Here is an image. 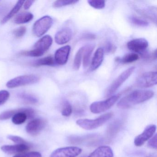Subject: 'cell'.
<instances>
[{
	"label": "cell",
	"instance_id": "20",
	"mask_svg": "<svg viewBox=\"0 0 157 157\" xmlns=\"http://www.w3.org/2000/svg\"><path fill=\"white\" fill-rule=\"evenodd\" d=\"M24 2L25 1H18L16 3V5L13 8L12 10L10 11V12L4 18H3L2 21H1V23L2 24L6 23L7 21L10 20L13 17L21 10V8L23 5Z\"/></svg>",
	"mask_w": 157,
	"mask_h": 157
},
{
	"label": "cell",
	"instance_id": "31",
	"mask_svg": "<svg viewBox=\"0 0 157 157\" xmlns=\"http://www.w3.org/2000/svg\"><path fill=\"white\" fill-rule=\"evenodd\" d=\"M13 157H42L41 153L37 151L23 152L15 155Z\"/></svg>",
	"mask_w": 157,
	"mask_h": 157
},
{
	"label": "cell",
	"instance_id": "28",
	"mask_svg": "<svg viewBox=\"0 0 157 157\" xmlns=\"http://www.w3.org/2000/svg\"><path fill=\"white\" fill-rule=\"evenodd\" d=\"M72 113V107L68 101L64 102L61 109V114L63 116L69 117Z\"/></svg>",
	"mask_w": 157,
	"mask_h": 157
},
{
	"label": "cell",
	"instance_id": "23",
	"mask_svg": "<svg viewBox=\"0 0 157 157\" xmlns=\"http://www.w3.org/2000/svg\"><path fill=\"white\" fill-rule=\"evenodd\" d=\"M139 58L138 55L135 53H129L125 55L122 58L116 59L117 61L121 62L123 64L132 63L136 61Z\"/></svg>",
	"mask_w": 157,
	"mask_h": 157
},
{
	"label": "cell",
	"instance_id": "22",
	"mask_svg": "<svg viewBox=\"0 0 157 157\" xmlns=\"http://www.w3.org/2000/svg\"><path fill=\"white\" fill-rule=\"evenodd\" d=\"M56 62L53 57L49 56L36 60L33 63V65L35 67H40L42 66H54Z\"/></svg>",
	"mask_w": 157,
	"mask_h": 157
},
{
	"label": "cell",
	"instance_id": "19",
	"mask_svg": "<svg viewBox=\"0 0 157 157\" xmlns=\"http://www.w3.org/2000/svg\"><path fill=\"white\" fill-rule=\"evenodd\" d=\"M33 18V15L30 13H22L17 15L14 20V22L17 24H23L31 21Z\"/></svg>",
	"mask_w": 157,
	"mask_h": 157
},
{
	"label": "cell",
	"instance_id": "18",
	"mask_svg": "<svg viewBox=\"0 0 157 157\" xmlns=\"http://www.w3.org/2000/svg\"><path fill=\"white\" fill-rule=\"evenodd\" d=\"M123 125V121L121 120H116L111 123L106 130V135L108 139L114 137L120 131Z\"/></svg>",
	"mask_w": 157,
	"mask_h": 157
},
{
	"label": "cell",
	"instance_id": "2",
	"mask_svg": "<svg viewBox=\"0 0 157 157\" xmlns=\"http://www.w3.org/2000/svg\"><path fill=\"white\" fill-rule=\"evenodd\" d=\"M112 113H107L94 119H80L76 123L79 126L86 130H93L100 127L111 119L113 117Z\"/></svg>",
	"mask_w": 157,
	"mask_h": 157
},
{
	"label": "cell",
	"instance_id": "7",
	"mask_svg": "<svg viewBox=\"0 0 157 157\" xmlns=\"http://www.w3.org/2000/svg\"><path fill=\"white\" fill-rule=\"evenodd\" d=\"M157 74L156 71L145 72L140 75L136 81L137 87L147 88L157 84Z\"/></svg>",
	"mask_w": 157,
	"mask_h": 157
},
{
	"label": "cell",
	"instance_id": "8",
	"mask_svg": "<svg viewBox=\"0 0 157 157\" xmlns=\"http://www.w3.org/2000/svg\"><path fill=\"white\" fill-rule=\"evenodd\" d=\"M82 151V149L77 147L59 148L53 151L50 157H77Z\"/></svg>",
	"mask_w": 157,
	"mask_h": 157
},
{
	"label": "cell",
	"instance_id": "33",
	"mask_svg": "<svg viewBox=\"0 0 157 157\" xmlns=\"http://www.w3.org/2000/svg\"><path fill=\"white\" fill-rule=\"evenodd\" d=\"M10 96V94L8 91L2 90L0 91V105L5 103Z\"/></svg>",
	"mask_w": 157,
	"mask_h": 157
},
{
	"label": "cell",
	"instance_id": "26",
	"mask_svg": "<svg viewBox=\"0 0 157 157\" xmlns=\"http://www.w3.org/2000/svg\"><path fill=\"white\" fill-rule=\"evenodd\" d=\"M78 1L76 0H61L56 1L53 3V7L55 8H60L68 5H73L78 2Z\"/></svg>",
	"mask_w": 157,
	"mask_h": 157
},
{
	"label": "cell",
	"instance_id": "27",
	"mask_svg": "<svg viewBox=\"0 0 157 157\" xmlns=\"http://www.w3.org/2000/svg\"><path fill=\"white\" fill-rule=\"evenodd\" d=\"M88 2L90 6L97 10H102L105 7V1L104 0H89Z\"/></svg>",
	"mask_w": 157,
	"mask_h": 157
},
{
	"label": "cell",
	"instance_id": "34",
	"mask_svg": "<svg viewBox=\"0 0 157 157\" xmlns=\"http://www.w3.org/2000/svg\"><path fill=\"white\" fill-rule=\"evenodd\" d=\"M26 32V28L24 26H21L14 30L13 33L17 38H20L24 36Z\"/></svg>",
	"mask_w": 157,
	"mask_h": 157
},
{
	"label": "cell",
	"instance_id": "6",
	"mask_svg": "<svg viewBox=\"0 0 157 157\" xmlns=\"http://www.w3.org/2000/svg\"><path fill=\"white\" fill-rule=\"evenodd\" d=\"M53 24V20L48 16H45L37 20L33 26V32L36 36L40 37L49 30Z\"/></svg>",
	"mask_w": 157,
	"mask_h": 157
},
{
	"label": "cell",
	"instance_id": "12",
	"mask_svg": "<svg viewBox=\"0 0 157 157\" xmlns=\"http://www.w3.org/2000/svg\"><path fill=\"white\" fill-rule=\"evenodd\" d=\"M45 125V121L43 119H34L28 123L26 126V130L27 133L31 135H37L44 128Z\"/></svg>",
	"mask_w": 157,
	"mask_h": 157
},
{
	"label": "cell",
	"instance_id": "14",
	"mask_svg": "<svg viewBox=\"0 0 157 157\" xmlns=\"http://www.w3.org/2000/svg\"><path fill=\"white\" fill-rule=\"evenodd\" d=\"M72 36V31L69 27L59 30L55 36V41L58 44L63 45L68 43Z\"/></svg>",
	"mask_w": 157,
	"mask_h": 157
},
{
	"label": "cell",
	"instance_id": "16",
	"mask_svg": "<svg viewBox=\"0 0 157 157\" xmlns=\"http://www.w3.org/2000/svg\"><path fill=\"white\" fill-rule=\"evenodd\" d=\"M104 53V49L102 48H99L96 49L91 62L90 67L91 71L96 70L101 65L103 61Z\"/></svg>",
	"mask_w": 157,
	"mask_h": 157
},
{
	"label": "cell",
	"instance_id": "17",
	"mask_svg": "<svg viewBox=\"0 0 157 157\" xmlns=\"http://www.w3.org/2000/svg\"><path fill=\"white\" fill-rule=\"evenodd\" d=\"M113 150L109 146H100L88 157H113Z\"/></svg>",
	"mask_w": 157,
	"mask_h": 157
},
{
	"label": "cell",
	"instance_id": "30",
	"mask_svg": "<svg viewBox=\"0 0 157 157\" xmlns=\"http://www.w3.org/2000/svg\"><path fill=\"white\" fill-rule=\"evenodd\" d=\"M16 110H9L0 114V120H6L13 117L16 113Z\"/></svg>",
	"mask_w": 157,
	"mask_h": 157
},
{
	"label": "cell",
	"instance_id": "13",
	"mask_svg": "<svg viewBox=\"0 0 157 157\" xmlns=\"http://www.w3.org/2000/svg\"><path fill=\"white\" fill-rule=\"evenodd\" d=\"M53 43L52 37L49 35H46L39 39L35 44L34 49L39 52L42 56L50 48Z\"/></svg>",
	"mask_w": 157,
	"mask_h": 157
},
{
	"label": "cell",
	"instance_id": "5",
	"mask_svg": "<svg viewBox=\"0 0 157 157\" xmlns=\"http://www.w3.org/2000/svg\"><path fill=\"white\" fill-rule=\"evenodd\" d=\"M39 78L35 75H25L16 77L7 82V87L9 88H14L20 86L34 84L38 82Z\"/></svg>",
	"mask_w": 157,
	"mask_h": 157
},
{
	"label": "cell",
	"instance_id": "21",
	"mask_svg": "<svg viewBox=\"0 0 157 157\" xmlns=\"http://www.w3.org/2000/svg\"><path fill=\"white\" fill-rule=\"evenodd\" d=\"M94 48V46L91 45L87 46L86 47H84L83 53V65L84 68L87 67L90 65L91 56Z\"/></svg>",
	"mask_w": 157,
	"mask_h": 157
},
{
	"label": "cell",
	"instance_id": "32",
	"mask_svg": "<svg viewBox=\"0 0 157 157\" xmlns=\"http://www.w3.org/2000/svg\"><path fill=\"white\" fill-rule=\"evenodd\" d=\"M8 138L10 140L12 141H13L18 144H23L29 145V143L26 142L24 139L21 137L10 135V136H8Z\"/></svg>",
	"mask_w": 157,
	"mask_h": 157
},
{
	"label": "cell",
	"instance_id": "1",
	"mask_svg": "<svg viewBox=\"0 0 157 157\" xmlns=\"http://www.w3.org/2000/svg\"><path fill=\"white\" fill-rule=\"evenodd\" d=\"M154 92L151 90H136L123 97L117 103V107L121 109H128L134 105L141 103L151 99Z\"/></svg>",
	"mask_w": 157,
	"mask_h": 157
},
{
	"label": "cell",
	"instance_id": "37",
	"mask_svg": "<svg viewBox=\"0 0 157 157\" xmlns=\"http://www.w3.org/2000/svg\"><path fill=\"white\" fill-rule=\"evenodd\" d=\"M34 2V1H25L24 3V9L26 10H29L31 8V6H32Z\"/></svg>",
	"mask_w": 157,
	"mask_h": 157
},
{
	"label": "cell",
	"instance_id": "10",
	"mask_svg": "<svg viewBox=\"0 0 157 157\" xmlns=\"http://www.w3.org/2000/svg\"><path fill=\"white\" fill-rule=\"evenodd\" d=\"M156 130V126L151 124L145 128L141 134L138 135L134 140V144L136 147H141L146 141L151 138L155 134Z\"/></svg>",
	"mask_w": 157,
	"mask_h": 157
},
{
	"label": "cell",
	"instance_id": "9",
	"mask_svg": "<svg viewBox=\"0 0 157 157\" xmlns=\"http://www.w3.org/2000/svg\"><path fill=\"white\" fill-rule=\"evenodd\" d=\"M148 46V43L145 38H137L128 42L127 44L128 48L132 52L144 55Z\"/></svg>",
	"mask_w": 157,
	"mask_h": 157
},
{
	"label": "cell",
	"instance_id": "4",
	"mask_svg": "<svg viewBox=\"0 0 157 157\" xmlns=\"http://www.w3.org/2000/svg\"><path fill=\"white\" fill-rule=\"evenodd\" d=\"M135 70V67H131L122 72L115 80L113 82L111 85L107 88L105 93L106 97H109L113 95L117 90L122 86V84L132 75Z\"/></svg>",
	"mask_w": 157,
	"mask_h": 157
},
{
	"label": "cell",
	"instance_id": "15",
	"mask_svg": "<svg viewBox=\"0 0 157 157\" xmlns=\"http://www.w3.org/2000/svg\"><path fill=\"white\" fill-rule=\"evenodd\" d=\"M29 145L26 144H17L15 145H5L1 147V150L8 154L23 153L29 150Z\"/></svg>",
	"mask_w": 157,
	"mask_h": 157
},
{
	"label": "cell",
	"instance_id": "36",
	"mask_svg": "<svg viewBox=\"0 0 157 157\" xmlns=\"http://www.w3.org/2000/svg\"><path fill=\"white\" fill-rule=\"evenodd\" d=\"M116 48L113 44L110 43H107L105 45V51L106 53H112L115 51Z\"/></svg>",
	"mask_w": 157,
	"mask_h": 157
},
{
	"label": "cell",
	"instance_id": "35",
	"mask_svg": "<svg viewBox=\"0 0 157 157\" xmlns=\"http://www.w3.org/2000/svg\"><path fill=\"white\" fill-rule=\"evenodd\" d=\"M157 136L155 134L150 139L147 143V146L151 148L156 149L157 148Z\"/></svg>",
	"mask_w": 157,
	"mask_h": 157
},
{
	"label": "cell",
	"instance_id": "3",
	"mask_svg": "<svg viewBox=\"0 0 157 157\" xmlns=\"http://www.w3.org/2000/svg\"><path fill=\"white\" fill-rule=\"evenodd\" d=\"M120 95H115L111 96L106 100L94 102L90 105V110L94 114L101 113L109 110L118 101Z\"/></svg>",
	"mask_w": 157,
	"mask_h": 157
},
{
	"label": "cell",
	"instance_id": "25",
	"mask_svg": "<svg viewBox=\"0 0 157 157\" xmlns=\"http://www.w3.org/2000/svg\"><path fill=\"white\" fill-rule=\"evenodd\" d=\"M129 20L131 23L139 27H146L149 24L147 21L136 16H130L129 17Z\"/></svg>",
	"mask_w": 157,
	"mask_h": 157
},
{
	"label": "cell",
	"instance_id": "24",
	"mask_svg": "<svg viewBox=\"0 0 157 157\" xmlns=\"http://www.w3.org/2000/svg\"><path fill=\"white\" fill-rule=\"evenodd\" d=\"M84 50V47H81L78 49V52L76 53V56L74 58V62H73V68L75 70H78L79 69Z\"/></svg>",
	"mask_w": 157,
	"mask_h": 157
},
{
	"label": "cell",
	"instance_id": "29",
	"mask_svg": "<svg viewBox=\"0 0 157 157\" xmlns=\"http://www.w3.org/2000/svg\"><path fill=\"white\" fill-rule=\"evenodd\" d=\"M20 97L25 101L30 103L35 104L38 102V100L35 97L28 94H20Z\"/></svg>",
	"mask_w": 157,
	"mask_h": 157
},
{
	"label": "cell",
	"instance_id": "11",
	"mask_svg": "<svg viewBox=\"0 0 157 157\" xmlns=\"http://www.w3.org/2000/svg\"><path fill=\"white\" fill-rule=\"evenodd\" d=\"M71 49L70 46L66 45L57 49L55 55L56 63L59 65H65L68 60Z\"/></svg>",
	"mask_w": 157,
	"mask_h": 157
}]
</instances>
